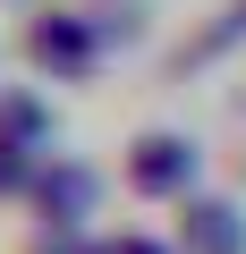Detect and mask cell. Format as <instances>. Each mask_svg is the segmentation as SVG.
Returning <instances> with one entry per match:
<instances>
[{
    "label": "cell",
    "instance_id": "6da1fadb",
    "mask_svg": "<svg viewBox=\"0 0 246 254\" xmlns=\"http://www.w3.org/2000/svg\"><path fill=\"white\" fill-rule=\"evenodd\" d=\"M178 153H187V144H170V136H153V144H145V161H136V178H145V187H178V170H187Z\"/></svg>",
    "mask_w": 246,
    "mask_h": 254
},
{
    "label": "cell",
    "instance_id": "7a4b0ae2",
    "mask_svg": "<svg viewBox=\"0 0 246 254\" xmlns=\"http://www.w3.org/2000/svg\"><path fill=\"white\" fill-rule=\"evenodd\" d=\"M195 246H204V254H238V212L204 203V212H195Z\"/></svg>",
    "mask_w": 246,
    "mask_h": 254
}]
</instances>
